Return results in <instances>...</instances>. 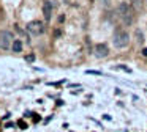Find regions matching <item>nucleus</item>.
I'll list each match as a JSON object with an SVG mask.
<instances>
[{"label":"nucleus","instance_id":"7ed1b4c3","mask_svg":"<svg viewBox=\"0 0 147 132\" xmlns=\"http://www.w3.org/2000/svg\"><path fill=\"white\" fill-rule=\"evenodd\" d=\"M13 41H14V36L11 31L3 30L0 33V47L2 49H8L10 46H13Z\"/></svg>","mask_w":147,"mask_h":132},{"label":"nucleus","instance_id":"9b49d317","mask_svg":"<svg viewBox=\"0 0 147 132\" xmlns=\"http://www.w3.org/2000/svg\"><path fill=\"white\" fill-rule=\"evenodd\" d=\"M18 126H21V129H26L27 127V124L22 121V119H19V121H18Z\"/></svg>","mask_w":147,"mask_h":132},{"label":"nucleus","instance_id":"20e7f679","mask_svg":"<svg viewBox=\"0 0 147 132\" xmlns=\"http://www.w3.org/2000/svg\"><path fill=\"white\" fill-rule=\"evenodd\" d=\"M27 31L32 33V35H41L43 31H45V25L40 21H30L29 24H27Z\"/></svg>","mask_w":147,"mask_h":132},{"label":"nucleus","instance_id":"ddd939ff","mask_svg":"<svg viewBox=\"0 0 147 132\" xmlns=\"http://www.w3.org/2000/svg\"><path fill=\"white\" fill-rule=\"evenodd\" d=\"M141 53H142V55H144V57H147V47H144V49H142V50H141Z\"/></svg>","mask_w":147,"mask_h":132},{"label":"nucleus","instance_id":"f8f14e48","mask_svg":"<svg viewBox=\"0 0 147 132\" xmlns=\"http://www.w3.org/2000/svg\"><path fill=\"white\" fill-rule=\"evenodd\" d=\"M86 72H87V74H96V75H100V74H101L100 71H90V69H89V71H86Z\"/></svg>","mask_w":147,"mask_h":132},{"label":"nucleus","instance_id":"0eeeda50","mask_svg":"<svg viewBox=\"0 0 147 132\" xmlns=\"http://www.w3.org/2000/svg\"><path fill=\"white\" fill-rule=\"evenodd\" d=\"M11 47H13V52H16V53L22 52V41H21V39H14Z\"/></svg>","mask_w":147,"mask_h":132},{"label":"nucleus","instance_id":"4468645a","mask_svg":"<svg viewBox=\"0 0 147 132\" xmlns=\"http://www.w3.org/2000/svg\"><path fill=\"white\" fill-rule=\"evenodd\" d=\"M26 60H29V61H33V55H29V57H27Z\"/></svg>","mask_w":147,"mask_h":132},{"label":"nucleus","instance_id":"f03ea898","mask_svg":"<svg viewBox=\"0 0 147 132\" xmlns=\"http://www.w3.org/2000/svg\"><path fill=\"white\" fill-rule=\"evenodd\" d=\"M112 44H114L115 49H125L130 44V35H128V31L122 30V28H117L114 31V36H112Z\"/></svg>","mask_w":147,"mask_h":132},{"label":"nucleus","instance_id":"9d476101","mask_svg":"<svg viewBox=\"0 0 147 132\" xmlns=\"http://www.w3.org/2000/svg\"><path fill=\"white\" fill-rule=\"evenodd\" d=\"M142 5V0H134V8L139 9V6Z\"/></svg>","mask_w":147,"mask_h":132},{"label":"nucleus","instance_id":"6e6552de","mask_svg":"<svg viewBox=\"0 0 147 132\" xmlns=\"http://www.w3.org/2000/svg\"><path fill=\"white\" fill-rule=\"evenodd\" d=\"M134 35H136V41H138V43L142 44V43H144V35H142V31H141V30H136V31H134Z\"/></svg>","mask_w":147,"mask_h":132},{"label":"nucleus","instance_id":"dca6fc26","mask_svg":"<svg viewBox=\"0 0 147 132\" xmlns=\"http://www.w3.org/2000/svg\"><path fill=\"white\" fill-rule=\"evenodd\" d=\"M146 2H147V0H146Z\"/></svg>","mask_w":147,"mask_h":132},{"label":"nucleus","instance_id":"1a4fd4ad","mask_svg":"<svg viewBox=\"0 0 147 132\" xmlns=\"http://www.w3.org/2000/svg\"><path fill=\"white\" fill-rule=\"evenodd\" d=\"M114 69H120V71H123V72H128V74L131 72V69H130V68H127V66H123V65H115V66H114Z\"/></svg>","mask_w":147,"mask_h":132},{"label":"nucleus","instance_id":"39448f33","mask_svg":"<svg viewBox=\"0 0 147 132\" xmlns=\"http://www.w3.org/2000/svg\"><path fill=\"white\" fill-rule=\"evenodd\" d=\"M52 2L51 0H45V3H43V16H45V21H51L52 17Z\"/></svg>","mask_w":147,"mask_h":132},{"label":"nucleus","instance_id":"f257e3e1","mask_svg":"<svg viewBox=\"0 0 147 132\" xmlns=\"http://www.w3.org/2000/svg\"><path fill=\"white\" fill-rule=\"evenodd\" d=\"M117 14H119V17L122 19V22H123L125 25H131L134 22V11H133V8H131L128 3H125V2L119 5Z\"/></svg>","mask_w":147,"mask_h":132},{"label":"nucleus","instance_id":"423d86ee","mask_svg":"<svg viewBox=\"0 0 147 132\" xmlns=\"http://www.w3.org/2000/svg\"><path fill=\"white\" fill-rule=\"evenodd\" d=\"M108 53H109V49L105 43H98L95 46V55L98 58H105V57H108Z\"/></svg>","mask_w":147,"mask_h":132},{"label":"nucleus","instance_id":"2eb2a0df","mask_svg":"<svg viewBox=\"0 0 147 132\" xmlns=\"http://www.w3.org/2000/svg\"><path fill=\"white\" fill-rule=\"evenodd\" d=\"M63 2H70V0H63Z\"/></svg>","mask_w":147,"mask_h":132}]
</instances>
